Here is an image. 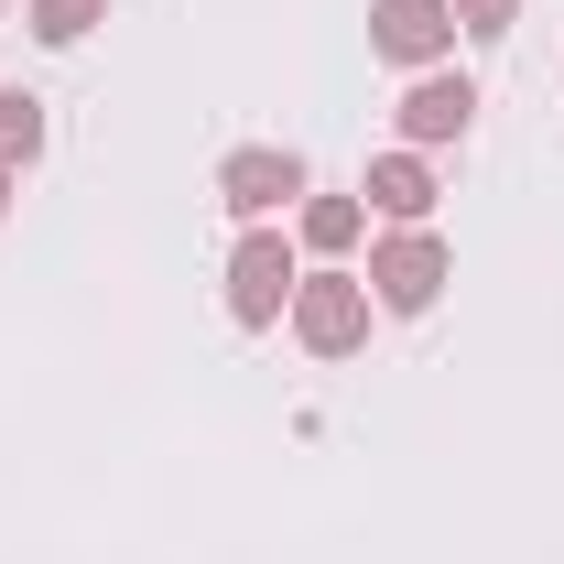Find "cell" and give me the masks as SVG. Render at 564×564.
Returning a JSON list of instances; mask_svg holds the SVG:
<instances>
[{
	"mask_svg": "<svg viewBox=\"0 0 564 564\" xmlns=\"http://www.w3.org/2000/svg\"><path fill=\"white\" fill-rule=\"evenodd\" d=\"M369 44H380V66H445L456 55V0H380L369 11Z\"/></svg>",
	"mask_w": 564,
	"mask_h": 564,
	"instance_id": "obj_4",
	"label": "cell"
},
{
	"mask_svg": "<svg viewBox=\"0 0 564 564\" xmlns=\"http://www.w3.org/2000/svg\"><path fill=\"white\" fill-rule=\"evenodd\" d=\"M293 337L315 358H348L358 337H369V282L358 272H304L293 282Z\"/></svg>",
	"mask_w": 564,
	"mask_h": 564,
	"instance_id": "obj_2",
	"label": "cell"
},
{
	"mask_svg": "<svg viewBox=\"0 0 564 564\" xmlns=\"http://www.w3.org/2000/svg\"><path fill=\"white\" fill-rule=\"evenodd\" d=\"M358 228H369L358 196H315V207H304V250H326V261H337V250H358Z\"/></svg>",
	"mask_w": 564,
	"mask_h": 564,
	"instance_id": "obj_9",
	"label": "cell"
},
{
	"mask_svg": "<svg viewBox=\"0 0 564 564\" xmlns=\"http://www.w3.org/2000/svg\"><path fill=\"white\" fill-rule=\"evenodd\" d=\"M510 11H521V0H456V22H467V33H510Z\"/></svg>",
	"mask_w": 564,
	"mask_h": 564,
	"instance_id": "obj_11",
	"label": "cell"
},
{
	"mask_svg": "<svg viewBox=\"0 0 564 564\" xmlns=\"http://www.w3.org/2000/svg\"><path fill=\"white\" fill-rule=\"evenodd\" d=\"M293 196H304V163L272 152V141H250V152H228V163H217V207L250 217V228H261L272 207H293Z\"/></svg>",
	"mask_w": 564,
	"mask_h": 564,
	"instance_id": "obj_5",
	"label": "cell"
},
{
	"mask_svg": "<svg viewBox=\"0 0 564 564\" xmlns=\"http://www.w3.org/2000/svg\"><path fill=\"white\" fill-rule=\"evenodd\" d=\"M293 250H282V228H250V239H239V250H228V315H239V326H272L282 304H293Z\"/></svg>",
	"mask_w": 564,
	"mask_h": 564,
	"instance_id": "obj_3",
	"label": "cell"
},
{
	"mask_svg": "<svg viewBox=\"0 0 564 564\" xmlns=\"http://www.w3.org/2000/svg\"><path fill=\"white\" fill-rule=\"evenodd\" d=\"M0 217H11V174H0Z\"/></svg>",
	"mask_w": 564,
	"mask_h": 564,
	"instance_id": "obj_12",
	"label": "cell"
},
{
	"mask_svg": "<svg viewBox=\"0 0 564 564\" xmlns=\"http://www.w3.org/2000/svg\"><path fill=\"white\" fill-rule=\"evenodd\" d=\"M358 282H369V304H391V315H423V304L456 282V261H445V239H434V228H391V239L369 250V272H358Z\"/></svg>",
	"mask_w": 564,
	"mask_h": 564,
	"instance_id": "obj_1",
	"label": "cell"
},
{
	"mask_svg": "<svg viewBox=\"0 0 564 564\" xmlns=\"http://www.w3.org/2000/svg\"><path fill=\"white\" fill-rule=\"evenodd\" d=\"M467 120H478V87L456 66H423L413 87H402V141L413 152H434V141H467Z\"/></svg>",
	"mask_w": 564,
	"mask_h": 564,
	"instance_id": "obj_6",
	"label": "cell"
},
{
	"mask_svg": "<svg viewBox=\"0 0 564 564\" xmlns=\"http://www.w3.org/2000/svg\"><path fill=\"white\" fill-rule=\"evenodd\" d=\"M98 11H109V0H33V33H44V44H87Z\"/></svg>",
	"mask_w": 564,
	"mask_h": 564,
	"instance_id": "obj_10",
	"label": "cell"
},
{
	"mask_svg": "<svg viewBox=\"0 0 564 564\" xmlns=\"http://www.w3.org/2000/svg\"><path fill=\"white\" fill-rule=\"evenodd\" d=\"M358 196L391 217V228H423V207H434V163L402 141V152H380V163H369V185H358Z\"/></svg>",
	"mask_w": 564,
	"mask_h": 564,
	"instance_id": "obj_7",
	"label": "cell"
},
{
	"mask_svg": "<svg viewBox=\"0 0 564 564\" xmlns=\"http://www.w3.org/2000/svg\"><path fill=\"white\" fill-rule=\"evenodd\" d=\"M44 152V98H22V87H0V174H22Z\"/></svg>",
	"mask_w": 564,
	"mask_h": 564,
	"instance_id": "obj_8",
	"label": "cell"
}]
</instances>
